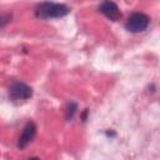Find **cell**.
<instances>
[{"mask_svg": "<svg viewBox=\"0 0 160 160\" xmlns=\"http://www.w3.org/2000/svg\"><path fill=\"white\" fill-rule=\"evenodd\" d=\"M9 94L12 100H26L32 96V89L25 82L16 81L10 86Z\"/></svg>", "mask_w": 160, "mask_h": 160, "instance_id": "cell-3", "label": "cell"}, {"mask_svg": "<svg viewBox=\"0 0 160 160\" xmlns=\"http://www.w3.org/2000/svg\"><path fill=\"white\" fill-rule=\"evenodd\" d=\"M150 24V18L144 12H134L129 16V19L125 22V28L130 32H141L146 30V28Z\"/></svg>", "mask_w": 160, "mask_h": 160, "instance_id": "cell-2", "label": "cell"}, {"mask_svg": "<svg viewBox=\"0 0 160 160\" xmlns=\"http://www.w3.org/2000/svg\"><path fill=\"white\" fill-rule=\"evenodd\" d=\"M35 135H36V125H35L32 121H30V122H28V124L24 126V129H22V134L20 135L19 141H18V148H19L20 150L25 149V148L34 140Z\"/></svg>", "mask_w": 160, "mask_h": 160, "instance_id": "cell-4", "label": "cell"}, {"mask_svg": "<svg viewBox=\"0 0 160 160\" xmlns=\"http://www.w3.org/2000/svg\"><path fill=\"white\" fill-rule=\"evenodd\" d=\"M11 19H12V14L11 12H2V14H0V29L6 26L8 24H10Z\"/></svg>", "mask_w": 160, "mask_h": 160, "instance_id": "cell-7", "label": "cell"}, {"mask_svg": "<svg viewBox=\"0 0 160 160\" xmlns=\"http://www.w3.org/2000/svg\"><path fill=\"white\" fill-rule=\"evenodd\" d=\"M99 11H100L101 14H104L108 19L112 20V21L119 20L120 16H121V12H120L118 5H116L114 1H111V0H105V1H102V2L100 4V6H99Z\"/></svg>", "mask_w": 160, "mask_h": 160, "instance_id": "cell-5", "label": "cell"}, {"mask_svg": "<svg viewBox=\"0 0 160 160\" xmlns=\"http://www.w3.org/2000/svg\"><path fill=\"white\" fill-rule=\"evenodd\" d=\"M76 111H78V104L76 102H70L69 106H68V110H66V120L71 121L74 119Z\"/></svg>", "mask_w": 160, "mask_h": 160, "instance_id": "cell-6", "label": "cell"}, {"mask_svg": "<svg viewBox=\"0 0 160 160\" xmlns=\"http://www.w3.org/2000/svg\"><path fill=\"white\" fill-rule=\"evenodd\" d=\"M70 12V8L65 4L52 2V1H42L35 9V16L38 19H58L64 18Z\"/></svg>", "mask_w": 160, "mask_h": 160, "instance_id": "cell-1", "label": "cell"}]
</instances>
